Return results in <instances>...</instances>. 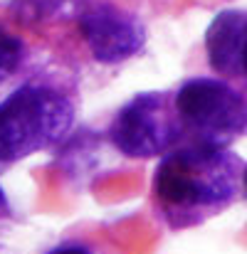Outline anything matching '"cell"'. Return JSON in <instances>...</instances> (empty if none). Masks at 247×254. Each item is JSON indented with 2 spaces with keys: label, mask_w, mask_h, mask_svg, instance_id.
<instances>
[{
  "label": "cell",
  "mask_w": 247,
  "mask_h": 254,
  "mask_svg": "<svg viewBox=\"0 0 247 254\" xmlns=\"http://www.w3.org/2000/svg\"><path fill=\"white\" fill-rule=\"evenodd\" d=\"M47 254H91L89 250H84L80 245H62V247H55V250H50Z\"/></svg>",
  "instance_id": "cell-8"
},
{
  "label": "cell",
  "mask_w": 247,
  "mask_h": 254,
  "mask_svg": "<svg viewBox=\"0 0 247 254\" xmlns=\"http://www.w3.org/2000/svg\"><path fill=\"white\" fill-rule=\"evenodd\" d=\"M180 138V124L175 109L168 106V99L159 91L136 94L126 101L111 126L109 141L126 158H154L170 151Z\"/></svg>",
  "instance_id": "cell-4"
},
{
  "label": "cell",
  "mask_w": 247,
  "mask_h": 254,
  "mask_svg": "<svg viewBox=\"0 0 247 254\" xmlns=\"http://www.w3.org/2000/svg\"><path fill=\"white\" fill-rule=\"evenodd\" d=\"M80 32L91 57L101 64L126 62L146 45V27L141 20L109 2L84 10L80 15Z\"/></svg>",
  "instance_id": "cell-5"
},
{
  "label": "cell",
  "mask_w": 247,
  "mask_h": 254,
  "mask_svg": "<svg viewBox=\"0 0 247 254\" xmlns=\"http://www.w3.org/2000/svg\"><path fill=\"white\" fill-rule=\"evenodd\" d=\"M75 124L67 94L42 84H22L0 101V161L15 163L60 143Z\"/></svg>",
  "instance_id": "cell-2"
},
{
  "label": "cell",
  "mask_w": 247,
  "mask_h": 254,
  "mask_svg": "<svg viewBox=\"0 0 247 254\" xmlns=\"http://www.w3.org/2000/svg\"><path fill=\"white\" fill-rule=\"evenodd\" d=\"M173 109L180 131L190 133V143L230 148L245 133V96L215 77H193L175 91Z\"/></svg>",
  "instance_id": "cell-3"
},
{
  "label": "cell",
  "mask_w": 247,
  "mask_h": 254,
  "mask_svg": "<svg viewBox=\"0 0 247 254\" xmlns=\"http://www.w3.org/2000/svg\"><path fill=\"white\" fill-rule=\"evenodd\" d=\"M22 57H25V45L15 35H10L7 30L0 27V84L15 74Z\"/></svg>",
  "instance_id": "cell-7"
},
{
  "label": "cell",
  "mask_w": 247,
  "mask_h": 254,
  "mask_svg": "<svg viewBox=\"0 0 247 254\" xmlns=\"http://www.w3.org/2000/svg\"><path fill=\"white\" fill-rule=\"evenodd\" d=\"M5 207V192H2V188H0V210Z\"/></svg>",
  "instance_id": "cell-9"
},
{
  "label": "cell",
  "mask_w": 247,
  "mask_h": 254,
  "mask_svg": "<svg viewBox=\"0 0 247 254\" xmlns=\"http://www.w3.org/2000/svg\"><path fill=\"white\" fill-rule=\"evenodd\" d=\"M245 190V161L230 148L190 143L165 151L154 195L165 222L175 230L200 225L233 205Z\"/></svg>",
  "instance_id": "cell-1"
},
{
  "label": "cell",
  "mask_w": 247,
  "mask_h": 254,
  "mask_svg": "<svg viewBox=\"0 0 247 254\" xmlns=\"http://www.w3.org/2000/svg\"><path fill=\"white\" fill-rule=\"evenodd\" d=\"M247 17L243 10L218 12L205 30V55L215 74L243 79L245 77Z\"/></svg>",
  "instance_id": "cell-6"
}]
</instances>
